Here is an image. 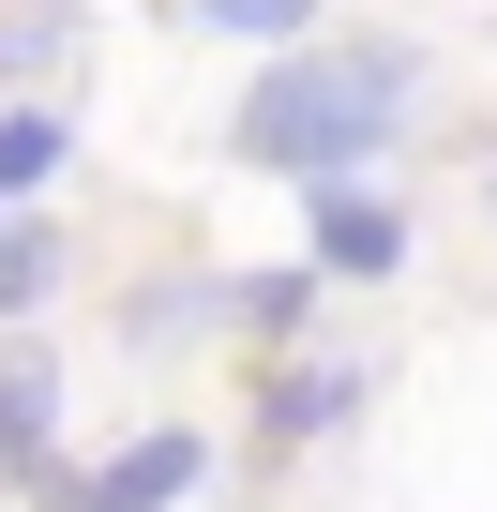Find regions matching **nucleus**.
<instances>
[{
  "instance_id": "nucleus-6",
  "label": "nucleus",
  "mask_w": 497,
  "mask_h": 512,
  "mask_svg": "<svg viewBox=\"0 0 497 512\" xmlns=\"http://www.w3.org/2000/svg\"><path fill=\"white\" fill-rule=\"evenodd\" d=\"M61 272H76V256H61V226H46V211H0V317H16V332L61 302Z\"/></svg>"
},
{
  "instance_id": "nucleus-3",
  "label": "nucleus",
  "mask_w": 497,
  "mask_h": 512,
  "mask_svg": "<svg viewBox=\"0 0 497 512\" xmlns=\"http://www.w3.org/2000/svg\"><path fill=\"white\" fill-rule=\"evenodd\" d=\"M302 226H317V241H302V272H317V287H392V272H407V211H392L377 181H317Z\"/></svg>"
},
{
  "instance_id": "nucleus-4",
  "label": "nucleus",
  "mask_w": 497,
  "mask_h": 512,
  "mask_svg": "<svg viewBox=\"0 0 497 512\" xmlns=\"http://www.w3.org/2000/svg\"><path fill=\"white\" fill-rule=\"evenodd\" d=\"M362 392H377L362 362H272V377H257V437H272V452L347 437V422H362Z\"/></svg>"
},
{
  "instance_id": "nucleus-1",
  "label": "nucleus",
  "mask_w": 497,
  "mask_h": 512,
  "mask_svg": "<svg viewBox=\"0 0 497 512\" xmlns=\"http://www.w3.org/2000/svg\"><path fill=\"white\" fill-rule=\"evenodd\" d=\"M407 106H422V46H392V31H317V46L257 61V91H241L226 151L317 196V181H362V166L392 151Z\"/></svg>"
},
{
  "instance_id": "nucleus-9",
  "label": "nucleus",
  "mask_w": 497,
  "mask_h": 512,
  "mask_svg": "<svg viewBox=\"0 0 497 512\" xmlns=\"http://www.w3.org/2000/svg\"><path fill=\"white\" fill-rule=\"evenodd\" d=\"M317 317V272H302V256H287V272H241L226 287V332H302Z\"/></svg>"
},
{
  "instance_id": "nucleus-5",
  "label": "nucleus",
  "mask_w": 497,
  "mask_h": 512,
  "mask_svg": "<svg viewBox=\"0 0 497 512\" xmlns=\"http://www.w3.org/2000/svg\"><path fill=\"white\" fill-rule=\"evenodd\" d=\"M46 437H61V347L46 332H0V467L46 482Z\"/></svg>"
},
{
  "instance_id": "nucleus-2",
  "label": "nucleus",
  "mask_w": 497,
  "mask_h": 512,
  "mask_svg": "<svg viewBox=\"0 0 497 512\" xmlns=\"http://www.w3.org/2000/svg\"><path fill=\"white\" fill-rule=\"evenodd\" d=\"M196 482H211V437H196V422H151V437H121L106 467L46 482V512H181Z\"/></svg>"
},
{
  "instance_id": "nucleus-7",
  "label": "nucleus",
  "mask_w": 497,
  "mask_h": 512,
  "mask_svg": "<svg viewBox=\"0 0 497 512\" xmlns=\"http://www.w3.org/2000/svg\"><path fill=\"white\" fill-rule=\"evenodd\" d=\"M61 151H76V121H61V106H0V211L46 196V181H61Z\"/></svg>"
},
{
  "instance_id": "nucleus-8",
  "label": "nucleus",
  "mask_w": 497,
  "mask_h": 512,
  "mask_svg": "<svg viewBox=\"0 0 497 512\" xmlns=\"http://www.w3.org/2000/svg\"><path fill=\"white\" fill-rule=\"evenodd\" d=\"M317 16H332V0H196V31H226V46H317Z\"/></svg>"
}]
</instances>
